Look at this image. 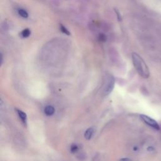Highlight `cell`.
I'll list each match as a JSON object with an SVG mask.
<instances>
[{"mask_svg":"<svg viewBox=\"0 0 161 161\" xmlns=\"http://www.w3.org/2000/svg\"><path fill=\"white\" fill-rule=\"evenodd\" d=\"M3 53L1 52V65L3 64Z\"/></svg>","mask_w":161,"mask_h":161,"instance_id":"13","label":"cell"},{"mask_svg":"<svg viewBox=\"0 0 161 161\" xmlns=\"http://www.w3.org/2000/svg\"><path fill=\"white\" fill-rule=\"evenodd\" d=\"M115 13H116V16H117V18H118L119 21V22L122 21V16H121V14H120L119 11L117 9H115Z\"/></svg>","mask_w":161,"mask_h":161,"instance_id":"12","label":"cell"},{"mask_svg":"<svg viewBox=\"0 0 161 161\" xmlns=\"http://www.w3.org/2000/svg\"><path fill=\"white\" fill-rule=\"evenodd\" d=\"M60 30H61V31L62 33H64V34H66L67 35H70V32L67 30V28L65 27L62 24H60Z\"/></svg>","mask_w":161,"mask_h":161,"instance_id":"10","label":"cell"},{"mask_svg":"<svg viewBox=\"0 0 161 161\" xmlns=\"http://www.w3.org/2000/svg\"><path fill=\"white\" fill-rule=\"evenodd\" d=\"M44 113L47 116H52L55 113V108L52 106L48 105L45 108Z\"/></svg>","mask_w":161,"mask_h":161,"instance_id":"6","label":"cell"},{"mask_svg":"<svg viewBox=\"0 0 161 161\" xmlns=\"http://www.w3.org/2000/svg\"><path fill=\"white\" fill-rule=\"evenodd\" d=\"M115 78H113V76L110 75L108 77V78L106 81V84L104 86V89H103V95L104 96H107L112 92L114 87H115Z\"/></svg>","mask_w":161,"mask_h":161,"instance_id":"2","label":"cell"},{"mask_svg":"<svg viewBox=\"0 0 161 161\" xmlns=\"http://www.w3.org/2000/svg\"><path fill=\"white\" fill-rule=\"evenodd\" d=\"M30 34H31V31L30 30V29H28V28L24 29V30L21 32V35L23 38L28 37L30 35Z\"/></svg>","mask_w":161,"mask_h":161,"instance_id":"7","label":"cell"},{"mask_svg":"<svg viewBox=\"0 0 161 161\" xmlns=\"http://www.w3.org/2000/svg\"><path fill=\"white\" fill-rule=\"evenodd\" d=\"M79 150V147L77 144H72L70 146V152L72 154H76Z\"/></svg>","mask_w":161,"mask_h":161,"instance_id":"9","label":"cell"},{"mask_svg":"<svg viewBox=\"0 0 161 161\" xmlns=\"http://www.w3.org/2000/svg\"><path fill=\"white\" fill-rule=\"evenodd\" d=\"M98 39L99 41L101 42H106L107 40V37L105 34H99V37H98Z\"/></svg>","mask_w":161,"mask_h":161,"instance_id":"11","label":"cell"},{"mask_svg":"<svg viewBox=\"0 0 161 161\" xmlns=\"http://www.w3.org/2000/svg\"><path fill=\"white\" fill-rule=\"evenodd\" d=\"M120 160H130L131 159L129 158H121Z\"/></svg>","mask_w":161,"mask_h":161,"instance_id":"14","label":"cell"},{"mask_svg":"<svg viewBox=\"0 0 161 161\" xmlns=\"http://www.w3.org/2000/svg\"><path fill=\"white\" fill-rule=\"evenodd\" d=\"M131 58L134 66L139 74L143 78H148L150 76L149 69L143 58L135 52L131 54Z\"/></svg>","mask_w":161,"mask_h":161,"instance_id":"1","label":"cell"},{"mask_svg":"<svg viewBox=\"0 0 161 161\" xmlns=\"http://www.w3.org/2000/svg\"><path fill=\"white\" fill-rule=\"evenodd\" d=\"M148 151H153V148H152V147H149V148H148Z\"/></svg>","mask_w":161,"mask_h":161,"instance_id":"15","label":"cell"},{"mask_svg":"<svg viewBox=\"0 0 161 161\" xmlns=\"http://www.w3.org/2000/svg\"><path fill=\"white\" fill-rule=\"evenodd\" d=\"M140 119L147 125L151 127L152 128H153L157 130H160V127H159V124L153 119L151 118V117H149V116L145 115H140Z\"/></svg>","mask_w":161,"mask_h":161,"instance_id":"3","label":"cell"},{"mask_svg":"<svg viewBox=\"0 0 161 161\" xmlns=\"http://www.w3.org/2000/svg\"><path fill=\"white\" fill-rule=\"evenodd\" d=\"M18 13L19 14V15L20 17H22V18H26L28 17V13H27L26 11H25V10L23 9H19L18 10Z\"/></svg>","mask_w":161,"mask_h":161,"instance_id":"8","label":"cell"},{"mask_svg":"<svg viewBox=\"0 0 161 161\" xmlns=\"http://www.w3.org/2000/svg\"><path fill=\"white\" fill-rule=\"evenodd\" d=\"M17 110V114L19 116L20 119L22 120V123L25 125H26L27 124V116H26V114L23 112V111L20 110H18V109H16Z\"/></svg>","mask_w":161,"mask_h":161,"instance_id":"4","label":"cell"},{"mask_svg":"<svg viewBox=\"0 0 161 161\" xmlns=\"http://www.w3.org/2000/svg\"><path fill=\"white\" fill-rule=\"evenodd\" d=\"M94 133H95V130L93 127L87 128L84 133V138L87 140H90L93 137Z\"/></svg>","mask_w":161,"mask_h":161,"instance_id":"5","label":"cell"}]
</instances>
